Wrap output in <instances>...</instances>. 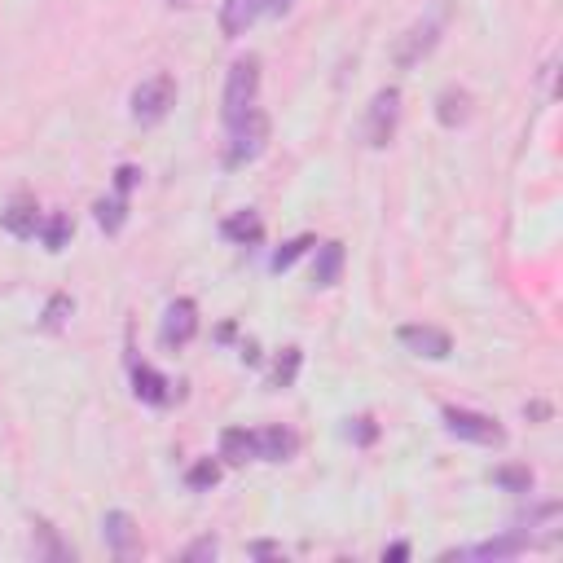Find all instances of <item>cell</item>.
Here are the masks:
<instances>
[{
	"mask_svg": "<svg viewBox=\"0 0 563 563\" xmlns=\"http://www.w3.org/2000/svg\"><path fill=\"white\" fill-rule=\"evenodd\" d=\"M132 185H137V168H119V172H115V190L128 194Z\"/></svg>",
	"mask_w": 563,
	"mask_h": 563,
	"instance_id": "cell-29",
	"label": "cell"
},
{
	"mask_svg": "<svg viewBox=\"0 0 563 563\" xmlns=\"http://www.w3.org/2000/svg\"><path fill=\"white\" fill-rule=\"evenodd\" d=\"M374 432H379V427H374V418H357V423L348 427V436H357L361 445H370V440H374Z\"/></svg>",
	"mask_w": 563,
	"mask_h": 563,
	"instance_id": "cell-28",
	"label": "cell"
},
{
	"mask_svg": "<svg viewBox=\"0 0 563 563\" xmlns=\"http://www.w3.org/2000/svg\"><path fill=\"white\" fill-rule=\"evenodd\" d=\"M308 247H313V238H295V242H286V247L278 251V256H273V269H278V273H282V269H291V264L300 260Z\"/></svg>",
	"mask_w": 563,
	"mask_h": 563,
	"instance_id": "cell-24",
	"label": "cell"
},
{
	"mask_svg": "<svg viewBox=\"0 0 563 563\" xmlns=\"http://www.w3.org/2000/svg\"><path fill=\"white\" fill-rule=\"evenodd\" d=\"M264 141H269V115L251 106L247 115L229 124V150H225V168H242V163L260 159Z\"/></svg>",
	"mask_w": 563,
	"mask_h": 563,
	"instance_id": "cell-1",
	"label": "cell"
},
{
	"mask_svg": "<svg viewBox=\"0 0 563 563\" xmlns=\"http://www.w3.org/2000/svg\"><path fill=\"white\" fill-rule=\"evenodd\" d=\"M0 225H5L14 238H36L40 234L36 203H31V198H14V203H9V212H0Z\"/></svg>",
	"mask_w": 563,
	"mask_h": 563,
	"instance_id": "cell-10",
	"label": "cell"
},
{
	"mask_svg": "<svg viewBox=\"0 0 563 563\" xmlns=\"http://www.w3.org/2000/svg\"><path fill=\"white\" fill-rule=\"evenodd\" d=\"M300 449V440H295V432H286V427H264V432H256V458L264 462H286Z\"/></svg>",
	"mask_w": 563,
	"mask_h": 563,
	"instance_id": "cell-9",
	"label": "cell"
},
{
	"mask_svg": "<svg viewBox=\"0 0 563 563\" xmlns=\"http://www.w3.org/2000/svg\"><path fill=\"white\" fill-rule=\"evenodd\" d=\"M36 537H40V555H53V559H66V546H58L49 524H36Z\"/></svg>",
	"mask_w": 563,
	"mask_h": 563,
	"instance_id": "cell-25",
	"label": "cell"
},
{
	"mask_svg": "<svg viewBox=\"0 0 563 563\" xmlns=\"http://www.w3.org/2000/svg\"><path fill=\"white\" fill-rule=\"evenodd\" d=\"M260 14H264V0H225V9H220V31H225V36H242Z\"/></svg>",
	"mask_w": 563,
	"mask_h": 563,
	"instance_id": "cell-11",
	"label": "cell"
},
{
	"mask_svg": "<svg viewBox=\"0 0 563 563\" xmlns=\"http://www.w3.org/2000/svg\"><path fill=\"white\" fill-rule=\"evenodd\" d=\"M66 234H71V220H66V216H49V225H44V247L62 251L66 247Z\"/></svg>",
	"mask_w": 563,
	"mask_h": 563,
	"instance_id": "cell-23",
	"label": "cell"
},
{
	"mask_svg": "<svg viewBox=\"0 0 563 563\" xmlns=\"http://www.w3.org/2000/svg\"><path fill=\"white\" fill-rule=\"evenodd\" d=\"M220 234H225L229 242H260L264 225H260L256 212H238V216H229L225 225H220Z\"/></svg>",
	"mask_w": 563,
	"mask_h": 563,
	"instance_id": "cell-16",
	"label": "cell"
},
{
	"mask_svg": "<svg viewBox=\"0 0 563 563\" xmlns=\"http://www.w3.org/2000/svg\"><path fill=\"white\" fill-rule=\"evenodd\" d=\"M493 480H498L502 489H511V493H528V489H533V471H528V467H502Z\"/></svg>",
	"mask_w": 563,
	"mask_h": 563,
	"instance_id": "cell-21",
	"label": "cell"
},
{
	"mask_svg": "<svg viewBox=\"0 0 563 563\" xmlns=\"http://www.w3.org/2000/svg\"><path fill=\"white\" fill-rule=\"evenodd\" d=\"M102 537H106V546L115 550V555H132V550L141 546V528L124 511H110L106 515V520H102Z\"/></svg>",
	"mask_w": 563,
	"mask_h": 563,
	"instance_id": "cell-8",
	"label": "cell"
},
{
	"mask_svg": "<svg viewBox=\"0 0 563 563\" xmlns=\"http://www.w3.org/2000/svg\"><path fill=\"white\" fill-rule=\"evenodd\" d=\"M216 542H212V537H203V542H194L190 550H185V559H190V563H198V559H216Z\"/></svg>",
	"mask_w": 563,
	"mask_h": 563,
	"instance_id": "cell-27",
	"label": "cell"
},
{
	"mask_svg": "<svg viewBox=\"0 0 563 563\" xmlns=\"http://www.w3.org/2000/svg\"><path fill=\"white\" fill-rule=\"evenodd\" d=\"M339 273H344V242H322V247H317L313 282H317V286H335Z\"/></svg>",
	"mask_w": 563,
	"mask_h": 563,
	"instance_id": "cell-14",
	"label": "cell"
},
{
	"mask_svg": "<svg viewBox=\"0 0 563 563\" xmlns=\"http://www.w3.org/2000/svg\"><path fill=\"white\" fill-rule=\"evenodd\" d=\"M132 383H137V396L146 405H168L172 401V383L163 379L159 370H150V366H132Z\"/></svg>",
	"mask_w": 563,
	"mask_h": 563,
	"instance_id": "cell-12",
	"label": "cell"
},
{
	"mask_svg": "<svg viewBox=\"0 0 563 563\" xmlns=\"http://www.w3.org/2000/svg\"><path fill=\"white\" fill-rule=\"evenodd\" d=\"M520 550H524L520 537H502V542H484V546H476L471 555H476V559H506V555H520Z\"/></svg>",
	"mask_w": 563,
	"mask_h": 563,
	"instance_id": "cell-19",
	"label": "cell"
},
{
	"mask_svg": "<svg viewBox=\"0 0 563 563\" xmlns=\"http://www.w3.org/2000/svg\"><path fill=\"white\" fill-rule=\"evenodd\" d=\"M467 115H471V93L467 88H445L440 93V102H436V119L445 128H458V124H467Z\"/></svg>",
	"mask_w": 563,
	"mask_h": 563,
	"instance_id": "cell-13",
	"label": "cell"
},
{
	"mask_svg": "<svg viewBox=\"0 0 563 563\" xmlns=\"http://www.w3.org/2000/svg\"><path fill=\"white\" fill-rule=\"evenodd\" d=\"M396 115H401V93L396 88H383L370 106V119H366V137L370 146H388L392 132H396Z\"/></svg>",
	"mask_w": 563,
	"mask_h": 563,
	"instance_id": "cell-6",
	"label": "cell"
},
{
	"mask_svg": "<svg viewBox=\"0 0 563 563\" xmlns=\"http://www.w3.org/2000/svg\"><path fill=\"white\" fill-rule=\"evenodd\" d=\"M220 458H229V462H251V458H256V432L229 427V432L220 436Z\"/></svg>",
	"mask_w": 563,
	"mask_h": 563,
	"instance_id": "cell-15",
	"label": "cell"
},
{
	"mask_svg": "<svg viewBox=\"0 0 563 563\" xmlns=\"http://www.w3.org/2000/svg\"><path fill=\"white\" fill-rule=\"evenodd\" d=\"M396 339H401L410 352H418V357H432V361H445L449 352H454L449 335L445 330H436V326H401L396 330Z\"/></svg>",
	"mask_w": 563,
	"mask_h": 563,
	"instance_id": "cell-7",
	"label": "cell"
},
{
	"mask_svg": "<svg viewBox=\"0 0 563 563\" xmlns=\"http://www.w3.org/2000/svg\"><path fill=\"white\" fill-rule=\"evenodd\" d=\"M432 44H436V27H432V22H427V27H414V31H410V49H401V62L410 66V62L418 58V49L427 53Z\"/></svg>",
	"mask_w": 563,
	"mask_h": 563,
	"instance_id": "cell-20",
	"label": "cell"
},
{
	"mask_svg": "<svg viewBox=\"0 0 563 563\" xmlns=\"http://www.w3.org/2000/svg\"><path fill=\"white\" fill-rule=\"evenodd\" d=\"M264 9H273V14H286V9H291V0H264Z\"/></svg>",
	"mask_w": 563,
	"mask_h": 563,
	"instance_id": "cell-31",
	"label": "cell"
},
{
	"mask_svg": "<svg viewBox=\"0 0 563 563\" xmlns=\"http://www.w3.org/2000/svg\"><path fill=\"white\" fill-rule=\"evenodd\" d=\"M172 106H176V80L168 71L150 75V80L132 88V119L137 124H159V119H168Z\"/></svg>",
	"mask_w": 563,
	"mask_h": 563,
	"instance_id": "cell-2",
	"label": "cell"
},
{
	"mask_svg": "<svg viewBox=\"0 0 563 563\" xmlns=\"http://www.w3.org/2000/svg\"><path fill=\"white\" fill-rule=\"evenodd\" d=\"M405 555H410V546H405V542H396V546L383 550V559H405Z\"/></svg>",
	"mask_w": 563,
	"mask_h": 563,
	"instance_id": "cell-30",
	"label": "cell"
},
{
	"mask_svg": "<svg viewBox=\"0 0 563 563\" xmlns=\"http://www.w3.org/2000/svg\"><path fill=\"white\" fill-rule=\"evenodd\" d=\"M190 489H212V484L220 480V462H212V458H203L198 467H190Z\"/></svg>",
	"mask_w": 563,
	"mask_h": 563,
	"instance_id": "cell-22",
	"label": "cell"
},
{
	"mask_svg": "<svg viewBox=\"0 0 563 563\" xmlns=\"http://www.w3.org/2000/svg\"><path fill=\"white\" fill-rule=\"evenodd\" d=\"M445 427L471 445H502L506 432L498 427V418L476 414V410H458V405H445Z\"/></svg>",
	"mask_w": 563,
	"mask_h": 563,
	"instance_id": "cell-4",
	"label": "cell"
},
{
	"mask_svg": "<svg viewBox=\"0 0 563 563\" xmlns=\"http://www.w3.org/2000/svg\"><path fill=\"white\" fill-rule=\"evenodd\" d=\"M295 374H300V348H286L273 366V388H291Z\"/></svg>",
	"mask_w": 563,
	"mask_h": 563,
	"instance_id": "cell-18",
	"label": "cell"
},
{
	"mask_svg": "<svg viewBox=\"0 0 563 563\" xmlns=\"http://www.w3.org/2000/svg\"><path fill=\"white\" fill-rule=\"evenodd\" d=\"M124 216H128V194L97 203V225H102L106 234H119V229H124Z\"/></svg>",
	"mask_w": 563,
	"mask_h": 563,
	"instance_id": "cell-17",
	"label": "cell"
},
{
	"mask_svg": "<svg viewBox=\"0 0 563 563\" xmlns=\"http://www.w3.org/2000/svg\"><path fill=\"white\" fill-rule=\"evenodd\" d=\"M198 335V308L194 300H172L168 313H163V326H159V339L163 348H181Z\"/></svg>",
	"mask_w": 563,
	"mask_h": 563,
	"instance_id": "cell-5",
	"label": "cell"
},
{
	"mask_svg": "<svg viewBox=\"0 0 563 563\" xmlns=\"http://www.w3.org/2000/svg\"><path fill=\"white\" fill-rule=\"evenodd\" d=\"M168 5H194V0H168Z\"/></svg>",
	"mask_w": 563,
	"mask_h": 563,
	"instance_id": "cell-32",
	"label": "cell"
},
{
	"mask_svg": "<svg viewBox=\"0 0 563 563\" xmlns=\"http://www.w3.org/2000/svg\"><path fill=\"white\" fill-rule=\"evenodd\" d=\"M256 93H260V58H238L229 66V84H225V124L247 115L256 106Z\"/></svg>",
	"mask_w": 563,
	"mask_h": 563,
	"instance_id": "cell-3",
	"label": "cell"
},
{
	"mask_svg": "<svg viewBox=\"0 0 563 563\" xmlns=\"http://www.w3.org/2000/svg\"><path fill=\"white\" fill-rule=\"evenodd\" d=\"M66 313H71V300H66V295H53L49 313H44V326H49V330H58V326L66 322Z\"/></svg>",
	"mask_w": 563,
	"mask_h": 563,
	"instance_id": "cell-26",
	"label": "cell"
}]
</instances>
